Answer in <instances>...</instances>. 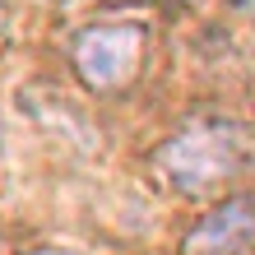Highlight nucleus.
I'll return each mask as SVG.
<instances>
[{"label":"nucleus","mask_w":255,"mask_h":255,"mask_svg":"<svg viewBox=\"0 0 255 255\" xmlns=\"http://www.w3.org/2000/svg\"><path fill=\"white\" fill-rule=\"evenodd\" d=\"M153 162L172 190L209 195L251 162V139H246V130L214 121V126H195V130H181L176 139H167L153 153Z\"/></svg>","instance_id":"nucleus-1"},{"label":"nucleus","mask_w":255,"mask_h":255,"mask_svg":"<svg viewBox=\"0 0 255 255\" xmlns=\"http://www.w3.org/2000/svg\"><path fill=\"white\" fill-rule=\"evenodd\" d=\"M144 61V28L139 23H93L74 37L70 65L88 93H121Z\"/></svg>","instance_id":"nucleus-2"},{"label":"nucleus","mask_w":255,"mask_h":255,"mask_svg":"<svg viewBox=\"0 0 255 255\" xmlns=\"http://www.w3.org/2000/svg\"><path fill=\"white\" fill-rule=\"evenodd\" d=\"M255 251V195L214 204L181 242V255H251Z\"/></svg>","instance_id":"nucleus-3"},{"label":"nucleus","mask_w":255,"mask_h":255,"mask_svg":"<svg viewBox=\"0 0 255 255\" xmlns=\"http://www.w3.org/2000/svg\"><path fill=\"white\" fill-rule=\"evenodd\" d=\"M9 37H14V19H9V9L0 5V51L9 47Z\"/></svg>","instance_id":"nucleus-4"},{"label":"nucleus","mask_w":255,"mask_h":255,"mask_svg":"<svg viewBox=\"0 0 255 255\" xmlns=\"http://www.w3.org/2000/svg\"><path fill=\"white\" fill-rule=\"evenodd\" d=\"M23 255H74V251H61V246H37V251H23Z\"/></svg>","instance_id":"nucleus-5"},{"label":"nucleus","mask_w":255,"mask_h":255,"mask_svg":"<svg viewBox=\"0 0 255 255\" xmlns=\"http://www.w3.org/2000/svg\"><path fill=\"white\" fill-rule=\"evenodd\" d=\"M242 5H246V14H251V19H255V0H242Z\"/></svg>","instance_id":"nucleus-6"},{"label":"nucleus","mask_w":255,"mask_h":255,"mask_svg":"<svg viewBox=\"0 0 255 255\" xmlns=\"http://www.w3.org/2000/svg\"><path fill=\"white\" fill-rule=\"evenodd\" d=\"M176 5H200V0H176Z\"/></svg>","instance_id":"nucleus-7"}]
</instances>
